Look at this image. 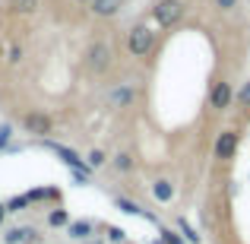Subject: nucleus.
<instances>
[{"label": "nucleus", "mask_w": 250, "mask_h": 244, "mask_svg": "<svg viewBox=\"0 0 250 244\" xmlns=\"http://www.w3.org/2000/svg\"><path fill=\"white\" fill-rule=\"evenodd\" d=\"M83 64H85V70H89L92 76H104L111 67H114V54H111V44H104V42H92L89 48H85Z\"/></svg>", "instance_id": "nucleus-3"}, {"label": "nucleus", "mask_w": 250, "mask_h": 244, "mask_svg": "<svg viewBox=\"0 0 250 244\" xmlns=\"http://www.w3.org/2000/svg\"><path fill=\"white\" fill-rule=\"evenodd\" d=\"M209 108L212 111H228L234 105V89H231V83L228 80H215L212 86H209Z\"/></svg>", "instance_id": "nucleus-4"}, {"label": "nucleus", "mask_w": 250, "mask_h": 244, "mask_svg": "<svg viewBox=\"0 0 250 244\" xmlns=\"http://www.w3.org/2000/svg\"><path fill=\"white\" fill-rule=\"evenodd\" d=\"M187 16V0H155L152 3V19L162 29H174Z\"/></svg>", "instance_id": "nucleus-2"}, {"label": "nucleus", "mask_w": 250, "mask_h": 244, "mask_svg": "<svg viewBox=\"0 0 250 244\" xmlns=\"http://www.w3.org/2000/svg\"><path fill=\"white\" fill-rule=\"evenodd\" d=\"M111 108H130V105L136 102V89L130 83H121V86H114L111 89Z\"/></svg>", "instance_id": "nucleus-7"}, {"label": "nucleus", "mask_w": 250, "mask_h": 244, "mask_svg": "<svg viewBox=\"0 0 250 244\" xmlns=\"http://www.w3.org/2000/svg\"><path fill=\"white\" fill-rule=\"evenodd\" d=\"M114 168L124 171V175H127V171H133V155H130V153H117L114 155Z\"/></svg>", "instance_id": "nucleus-14"}, {"label": "nucleus", "mask_w": 250, "mask_h": 244, "mask_svg": "<svg viewBox=\"0 0 250 244\" xmlns=\"http://www.w3.org/2000/svg\"><path fill=\"white\" fill-rule=\"evenodd\" d=\"M48 222H51V225H54V228H57V225H67V222H70V216H67V213H63V209H54V213H51V216H48Z\"/></svg>", "instance_id": "nucleus-17"}, {"label": "nucleus", "mask_w": 250, "mask_h": 244, "mask_svg": "<svg viewBox=\"0 0 250 244\" xmlns=\"http://www.w3.org/2000/svg\"><path fill=\"white\" fill-rule=\"evenodd\" d=\"M25 203H29V197H16V200H10V206H6V213H16V209H22Z\"/></svg>", "instance_id": "nucleus-18"}, {"label": "nucleus", "mask_w": 250, "mask_h": 244, "mask_svg": "<svg viewBox=\"0 0 250 244\" xmlns=\"http://www.w3.org/2000/svg\"><path fill=\"white\" fill-rule=\"evenodd\" d=\"M212 153H215V159H219V162L234 159V153H238V133H234V130H222V133L215 136Z\"/></svg>", "instance_id": "nucleus-6"}, {"label": "nucleus", "mask_w": 250, "mask_h": 244, "mask_svg": "<svg viewBox=\"0 0 250 244\" xmlns=\"http://www.w3.org/2000/svg\"><path fill=\"white\" fill-rule=\"evenodd\" d=\"M67 232H70V238L83 241V238H89V235H92V222H73Z\"/></svg>", "instance_id": "nucleus-13"}, {"label": "nucleus", "mask_w": 250, "mask_h": 244, "mask_svg": "<svg viewBox=\"0 0 250 244\" xmlns=\"http://www.w3.org/2000/svg\"><path fill=\"white\" fill-rule=\"evenodd\" d=\"M162 235H165V241H168V244H181V238H177L174 232H168V228H165V232H162Z\"/></svg>", "instance_id": "nucleus-21"}, {"label": "nucleus", "mask_w": 250, "mask_h": 244, "mask_svg": "<svg viewBox=\"0 0 250 244\" xmlns=\"http://www.w3.org/2000/svg\"><path fill=\"white\" fill-rule=\"evenodd\" d=\"M124 3H127V0H92L89 10L95 13L98 19H111V16H117V13L124 10Z\"/></svg>", "instance_id": "nucleus-8"}, {"label": "nucleus", "mask_w": 250, "mask_h": 244, "mask_svg": "<svg viewBox=\"0 0 250 244\" xmlns=\"http://www.w3.org/2000/svg\"><path fill=\"white\" fill-rule=\"evenodd\" d=\"M215 6H219V10H225V13H231L234 6H238V0H215Z\"/></svg>", "instance_id": "nucleus-20"}, {"label": "nucleus", "mask_w": 250, "mask_h": 244, "mask_svg": "<svg viewBox=\"0 0 250 244\" xmlns=\"http://www.w3.org/2000/svg\"><path fill=\"white\" fill-rule=\"evenodd\" d=\"M177 225H181V232H184V235H187V241H190V244H200V241H203V238H200V235H196V228H193V225H190V222H184V219H177Z\"/></svg>", "instance_id": "nucleus-16"}, {"label": "nucleus", "mask_w": 250, "mask_h": 244, "mask_svg": "<svg viewBox=\"0 0 250 244\" xmlns=\"http://www.w3.org/2000/svg\"><path fill=\"white\" fill-rule=\"evenodd\" d=\"M104 162H108V155H104L102 149H92V153L85 155V165H89V168H102Z\"/></svg>", "instance_id": "nucleus-15"}, {"label": "nucleus", "mask_w": 250, "mask_h": 244, "mask_svg": "<svg viewBox=\"0 0 250 244\" xmlns=\"http://www.w3.org/2000/svg\"><path fill=\"white\" fill-rule=\"evenodd\" d=\"M152 197L159 203H171V200H174V184H171L168 177H155V181H152Z\"/></svg>", "instance_id": "nucleus-9"}, {"label": "nucleus", "mask_w": 250, "mask_h": 244, "mask_svg": "<svg viewBox=\"0 0 250 244\" xmlns=\"http://www.w3.org/2000/svg\"><path fill=\"white\" fill-rule=\"evenodd\" d=\"M22 127H25V133H32V136L54 133V121H51V114H44V111H29V114L22 117Z\"/></svg>", "instance_id": "nucleus-5"}, {"label": "nucleus", "mask_w": 250, "mask_h": 244, "mask_svg": "<svg viewBox=\"0 0 250 244\" xmlns=\"http://www.w3.org/2000/svg\"><path fill=\"white\" fill-rule=\"evenodd\" d=\"M38 6H42V0H10V10L16 16H32Z\"/></svg>", "instance_id": "nucleus-10"}, {"label": "nucleus", "mask_w": 250, "mask_h": 244, "mask_svg": "<svg viewBox=\"0 0 250 244\" xmlns=\"http://www.w3.org/2000/svg\"><path fill=\"white\" fill-rule=\"evenodd\" d=\"M29 238H35V228H10V232L3 235V244H22Z\"/></svg>", "instance_id": "nucleus-11"}, {"label": "nucleus", "mask_w": 250, "mask_h": 244, "mask_svg": "<svg viewBox=\"0 0 250 244\" xmlns=\"http://www.w3.org/2000/svg\"><path fill=\"white\" fill-rule=\"evenodd\" d=\"M22 61V48L19 44H10V64H19Z\"/></svg>", "instance_id": "nucleus-19"}, {"label": "nucleus", "mask_w": 250, "mask_h": 244, "mask_svg": "<svg viewBox=\"0 0 250 244\" xmlns=\"http://www.w3.org/2000/svg\"><path fill=\"white\" fill-rule=\"evenodd\" d=\"M234 108H241V111H247V108H250V80L241 86L238 92H234Z\"/></svg>", "instance_id": "nucleus-12"}, {"label": "nucleus", "mask_w": 250, "mask_h": 244, "mask_svg": "<svg viewBox=\"0 0 250 244\" xmlns=\"http://www.w3.org/2000/svg\"><path fill=\"white\" fill-rule=\"evenodd\" d=\"M3 216H6V206H0V222H3Z\"/></svg>", "instance_id": "nucleus-22"}, {"label": "nucleus", "mask_w": 250, "mask_h": 244, "mask_svg": "<svg viewBox=\"0 0 250 244\" xmlns=\"http://www.w3.org/2000/svg\"><path fill=\"white\" fill-rule=\"evenodd\" d=\"M76 3H83V6H92V0H76Z\"/></svg>", "instance_id": "nucleus-23"}, {"label": "nucleus", "mask_w": 250, "mask_h": 244, "mask_svg": "<svg viewBox=\"0 0 250 244\" xmlns=\"http://www.w3.org/2000/svg\"><path fill=\"white\" fill-rule=\"evenodd\" d=\"M155 48H159V32H155L152 25H146V22L130 25V32H127V51L130 54L140 57V61H146Z\"/></svg>", "instance_id": "nucleus-1"}]
</instances>
